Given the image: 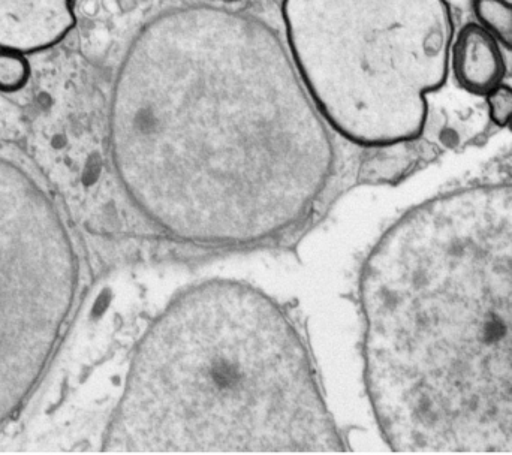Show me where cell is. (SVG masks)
<instances>
[{
	"label": "cell",
	"mask_w": 512,
	"mask_h": 455,
	"mask_svg": "<svg viewBox=\"0 0 512 455\" xmlns=\"http://www.w3.org/2000/svg\"><path fill=\"white\" fill-rule=\"evenodd\" d=\"M478 24L512 51V3L508 0H472Z\"/></svg>",
	"instance_id": "obj_8"
},
{
	"label": "cell",
	"mask_w": 512,
	"mask_h": 455,
	"mask_svg": "<svg viewBox=\"0 0 512 455\" xmlns=\"http://www.w3.org/2000/svg\"><path fill=\"white\" fill-rule=\"evenodd\" d=\"M285 41L328 125L363 147L418 140L450 75L448 0H282Z\"/></svg>",
	"instance_id": "obj_4"
},
{
	"label": "cell",
	"mask_w": 512,
	"mask_h": 455,
	"mask_svg": "<svg viewBox=\"0 0 512 455\" xmlns=\"http://www.w3.org/2000/svg\"><path fill=\"white\" fill-rule=\"evenodd\" d=\"M78 280L59 210L32 177L0 159V429L44 375Z\"/></svg>",
	"instance_id": "obj_5"
},
{
	"label": "cell",
	"mask_w": 512,
	"mask_h": 455,
	"mask_svg": "<svg viewBox=\"0 0 512 455\" xmlns=\"http://www.w3.org/2000/svg\"><path fill=\"white\" fill-rule=\"evenodd\" d=\"M331 131L277 30L209 3L162 9L135 32L108 110L126 197L197 246L300 227L333 176Z\"/></svg>",
	"instance_id": "obj_1"
},
{
	"label": "cell",
	"mask_w": 512,
	"mask_h": 455,
	"mask_svg": "<svg viewBox=\"0 0 512 455\" xmlns=\"http://www.w3.org/2000/svg\"><path fill=\"white\" fill-rule=\"evenodd\" d=\"M113 453H340L291 315L246 282L177 295L138 342L105 433Z\"/></svg>",
	"instance_id": "obj_3"
},
{
	"label": "cell",
	"mask_w": 512,
	"mask_h": 455,
	"mask_svg": "<svg viewBox=\"0 0 512 455\" xmlns=\"http://www.w3.org/2000/svg\"><path fill=\"white\" fill-rule=\"evenodd\" d=\"M221 2H236V0H221Z\"/></svg>",
	"instance_id": "obj_11"
},
{
	"label": "cell",
	"mask_w": 512,
	"mask_h": 455,
	"mask_svg": "<svg viewBox=\"0 0 512 455\" xmlns=\"http://www.w3.org/2000/svg\"><path fill=\"white\" fill-rule=\"evenodd\" d=\"M75 0H0V48L38 53L75 26Z\"/></svg>",
	"instance_id": "obj_6"
},
{
	"label": "cell",
	"mask_w": 512,
	"mask_h": 455,
	"mask_svg": "<svg viewBox=\"0 0 512 455\" xmlns=\"http://www.w3.org/2000/svg\"><path fill=\"white\" fill-rule=\"evenodd\" d=\"M364 379L397 453H512V185L409 210L360 277Z\"/></svg>",
	"instance_id": "obj_2"
},
{
	"label": "cell",
	"mask_w": 512,
	"mask_h": 455,
	"mask_svg": "<svg viewBox=\"0 0 512 455\" xmlns=\"http://www.w3.org/2000/svg\"><path fill=\"white\" fill-rule=\"evenodd\" d=\"M450 71L471 95L486 96L504 83L507 63L501 44L481 24L462 27L451 45Z\"/></svg>",
	"instance_id": "obj_7"
},
{
	"label": "cell",
	"mask_w": 512,
	"mask_h": 455,
	"mask_svg": "<svg viewBox=\"0 0 512 455\" xmlns=\"http://www.w3.org/2000/svg\"><path fill=\"white\" fill-rule=\"evenodd\" d=\"M30 63L20 51L0 48V92H18L30 78Z\"/></svg>",
	"instance_id": "obj_9"
},
{
	"label": "cell",
	"mask_w": 512,
	"mask_h": 455,
	"mask_svg": "<svg viewBox=\"0 0 512 455\" xmlns=\"http://www.w3.org/2000/svg\"><path fill=\"white\" fill-rule=\"evenodd\" d=\"M489 107L490 119L499 128L512 129V87L499 84L492 92L484 96Z\"/></svg>",
	"instance_id": "obj_10"
}]
</instances>
